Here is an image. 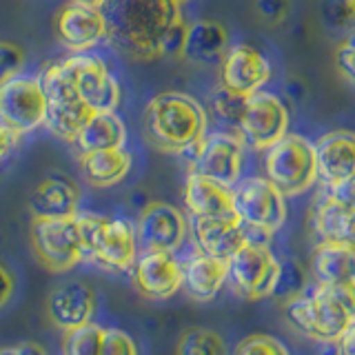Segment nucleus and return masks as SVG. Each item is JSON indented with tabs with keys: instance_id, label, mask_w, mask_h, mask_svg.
<instances>
[{
	"instance_id": "nucleus-11",
	"label": "nucleus",
	"mask_w": 355,
	"mask_h": 355,
	"mask_svg": "<svg viewBox=\"0 0 355 355\" xmlns=\"http://www.w3.org/2000/svg\"><path fill=\"white\" fill-rule=\"evenodd\" d=\"M191 171L214 178V180L233 187L240 180L244 164V140L240 133L214 131L205 133L196 147L187 153Z\"/></svg>"
},
{
	"instance_id": "nucleus-12",
	"label": "nucleus",
	"mask_w": 355,
	"mask_h": 355,
	"mask_svg": "<svg viewBox=\"0 0 355 355\" xmlns=\"http://www.w3.org/2000/svg\"><path fill=\"white\" fill-rule=\"evenodd\" d=\"M236 129L244 144L266 151L288 133V109L277 96L255 92L247 96L242 118Z\"/></svg>"
},
{
	"instance_id": "nucleus-13",
	"label": "nucleus",
	"mask_w": 355,
	"mask_h": 355,
	"mask_svg": "<svg viewBox=\"0 0 355 355\" xmlns=\"http://www.w3.org/2000/svg\"><path fill=\"white\" fill-rule=\"evenodd\" d=\"M189 233V222L178 207L153 200L140 211L136 238L142 251H169L175 253L182 247Z\"/></svg>"
},
{
	"instance_id": "nucleus-8",
	"label": "nucleus",
	"mask_w": 355,
	"mask_h": 355,
	"mask_svg": "<svg viewBox=\"0 0 355 355\" xmlns=\"http://www.w3.org/2000/svg\"><path fill=\"white\" fill-rule=\"evenodd\" d=\"M42 89L44 96H47V120H44V125L49 127L55 138L76 142L78 131L94 111L87 109L80 94H78L69 62L62 60L51 64L42 76Z\"/></svg>"
},
{
	"instance_id": "nucleus-4",
	"label": "nucleus",
	"mask_w": 355,
	"mask_h": 355,
	"mask_svg": "<svg viewBox=\"0 0 355 355\" xmlns=\"http://www.w3.org/2000/svg\"><path fill=\"white\" fill-rule=\"evenodd\" d=\"M85 258L107 271H129L138 258V238L127 220L78 214Z\"/></svg>"
},
{
	"instance_id": "nucleus-23",
	"label": "nucleus",
	"mask_w": 355,
	"mask_h": 355,
	"mask_svg": "<svg viewBox=\"0 0 355 355\" xmlns=\"http://www.w3.org/2000/svg\"><path fill=\"white\" fill-rule=\"evenodd\" d=\"M184 205L191 218L236 216V209H233V187L193 171H189L184 182Z\"/></svg>"
},
{
	"instance_id": "nucleus-6",
	"label": "nucleus",
	"mask_w": 355,
	"mask_h": 355,
	"mask_svg": "<svg viewBox=\"0 0 355 355\" xmlns=\"http://www.w3.org/2000/svg\"><path fill=\"white\" fill-rule=\"evenodd\" d=\"M264 171L286 198L306 193L318 182L315 142L300 133H286L266 149Z\"/></svg>"
},
{
	"instance_id": "nucleus-36",
	"label": "nucleus",
	"mask_w": 355,
	"mask_h": 355,
	"mask_svg": "<svg viewBox=\"0 0 355 355\" xmlns=\"http://www.w3.org/2000/svg\"><path fill=\"white\" fill-rule=\"evenodd\" d=\"M336 67L344 80L355 87V40L344 42L336 49Z\"/></svg>"
},
{
	"instance_id": "nucleus-32",
	"label": "nucleus",
	"mask_w": 355,
	"mask_h": 355,
	"mask_svg": "<svg viewBox=\"0 0 355 355\" xmlns=\"http://www.w3.org/2000/svg\"><path fill=\"white\" fill-rule=\"evenodd\" d=\"M322 14L329 27L351 29L355 27V0H324Z\"/></svg>"
},
{
	"instance_id": "nucleus-3",
	"label": "nucleus",
	"mask_w": 355,
	"mask_h": 355,
	"mask_svg": "<svg viewBox=\"0 0 355 355\" xmlns=\"http://www.w3.org/2000/svg\"><path fill=\"white\" fill-rule=\"evenodd\" d=\"M207 111L193 96L164 92L144 109V129L153 147L164 153L187 155L207 133Z\"/></svg>"
},
{
	"instance_id": "nucleus-28",
	"label": "nucleus",
	"mask_w": 355,
	"mask_h": 355,
	"mask_svg": "<svg viewBox=\"0 0 355 355\" xmlns=\"http://www.w3.org/2000/svg\"><path fill=\"white\" fill-rule=\"evenodd\" d=\"M131 171V155L120 149L80 153V173L96 189H107L122 182Z\"/></svg>"
},
{
	"instance_id": "nucleus-42",
	"label": "nucleus",
	"mask_w": 355,
	"mask_h": 355,
	"mask_svg": "<svg viewBox=\"0 0 355 355\" xmlns=\"http://www.w3.org/2000/svg\"><path fill=\"white\" fill-rule=\"evenodd\" d=\"M336 355H355V322L336 342Z\"/></svg>"
},
{
	"instance_id": "nucleus-2",
	"label": "nucleus",
	"mask_w": 355,
	"mask_h": 355,
	"mask_svg": "<svg viewBox=\"0 0 355 355\" xmlns=\"http://www.w3.org/2000/svg\"><path fill=\"white\" fill-rule=\"evenodd\" d=\"M286 322L311 342L336 344L355 322V282L322 284L284 304Z\"/></svg>"
},
{
	"instance_id": "nucleus-22",
	"label": "nucleus",
	"mask_w": 355,
	"mask_h": 355,
	"mask_svg": "<svg viewBox=\"0 0 355 355\" xmlns=\"http://www.w3.org/2000/svg\"><path fill=\"white\" fill-rule=\"evenodd\" d=\"M80 189L67 175H49L29 196L33 218H73L80 211Z\"/></svg>"
},
{
	"instance_id": "nucleus-7",
	"label": "nucleus",
	"mask_w": 355,
	"mask_h": 355,
	"mask_svg": "<svg viewBox=\"0 0 355 355\" xmlns=\"http://www.w3.org/2000/svg\"><path fill=\"white\" fill-rule=\"evenodd\" d=\"M282 262L271 251L266 240L247 242L229 258V284L233 293L247 302H258V300L271 297L280 282Z\"/></svg>"
},
{
	"instance_id": "nucleus-26",
	"label": "nucleus",
	"mask_w": 355,
	"mask_h": 355,
	"mask_svg": "<svg viewBox=\"0 0 355 355\" xmlns=\"http://www.w3.org/2000/svg\"><path fill=\"white\" fill-rule=\"evenodd\" d=\"M229 49V31L216 20H198L189 25L182 55L196 64L222 62Z\"/></svg>"
},
{
	"instance_id": "nucleus-34",
	"label": "nucleus",
	"mask_w": 355,
	"mask_h": 355,
	"mask_svg": "<svg viewBox=\"0 0 355 355\" xmlns=\"http://www.w3.org/2000/svg\"><path fill=\"white\" fill-rule=\"evenodd\" d=\"M25 67V51L16 42H0V83L20 76Z\"/></svg>"
},
{
	"instance_id": "nucleus-40",
	"label": "nucleus",
	"mask_w": 355,
	"mask_h": 355,
	"mask_svg": "<svg viewBox=\"0 0 355 355\" xmlns=\"http://www.w3.org/2000/svg\"><path fill=\"white\" fill-rule=\"evenodd\" d=\"M22 136H18L16 131H11L9 127H5L3 122H0V166L7 162V158L11 153H14L16 144Z\"/></svg>"
},
{
	"instance_id": "nucleus-24",
	"label": "nucleus",
	"mask_w": 355,
	"mask_h": 355,
	"mask_svg": "<svg viewBox=\"0 0 355 355\" xmlns=\"http://www.w3.org/2000/svg\"><path fill=\"white\" fill-rule=\"evenodd\" d=\"M318 240L340 242L355 249V205H344L322 193L311 218Z\"/></svg>"
},
{
	"instance_id": "nucleus-14",
	"label": "nucleus",
	"mask_w": 355,
	"mask_h": 355,
	"mask_svg": "<svg viewBox=\"0 0 355 355\" xmlns=\"http://www.w3.org/2000/svg\"><path fill=\"white\" fill-rule=\"evenodd\" d=\"M133 288L151 302H164L182 288V262L169 251H142L133 264Z\"/></svg>"
},
{
	"instance_id": "nucleus-9",
	"label": "nucleus",
	"mask_w": 355,
	"mask_h": 355,
	"mask_svg": "<svg viewBox=\"0 0 355 355\" xmlns=\"http://www.w3.org/2000/svg\"><path fill=\"white\" fill-rule=\"evenodd\" d=\"M31 247L38 262L51 273H67L85 258L78 218H33Z\"/></svg>"
},
{
	"instance_id": "nucleus-29",
	"label": "nucleus",
	"mask_w": 355,
	"mask_h": 355,
	"mask_svg": "<svg viewBox=\"0 0 355 355\" xmlns=\"http://www.w3.org/2000/svg\"><path fill=\"white\" fill-rule=\"evenodd\" d=\"M173 355H229V347L218 331L191 327L180 333Z\"/></svg>"
},
{
	"instance_id": "nucleus-21",
	"label": "nucleus",
	"mask_w": 355,
	"mask_h": 355,
	"mask_svg": "<svg viewBox=\"0 0 355 355\" xmlns=\"http://www.w3.org/2000/svg\"><path fill=\"white\" fill-rule=\"evenodd\" d=\"M229 280V260L214 258L196 247V253L182 262V288L196 302L214 300Z\"/></svg>"
},
{
	"instance_id": "nucleus-39",
	"label": "nucleus",
	"mask_w": 355,
	"mask_h": 355,
	"mask_svg": "<svg viewBox=\"0 0 355 355\" xmlns=\"http://www.w3.org/2000/svg\"><path fill=\"white\" fill-rule=\"evenodd\" d=\"M324 196L344 205H355V180H347L333 187H324Z\"/></svg>"
},
{
	"instance_id": "nucleus-25",
	"label": "nucleus",
	"mask_w": 355,
	"mask_h": 355,
	"mask_svg": "<svg viewBox=\"0 0 355 355\" xmlns=\"http://www.w3.org/2000/svg\"><path fill=\"white\" fill-rule=\"evenodd\" d=\"M311 273L322 284L355 282V249L340 242L320 240L311 253Z\"/></svg>"
},
{
	"instance_id": "nucleus-27",
	"label": "nucleus",
	"mask_w": 355,
	"mask_h": 355,
	"mask_svg": "<svg viewBox=\"0 0 355 355\" xmlns=\"http://www.w3.org/2000/svg\"><path fill=\"white\" fill-rule=\"evenodd\" d=\"M127 129L125 122L118 118L116 111H94L85 120L76 136V147L80 153L89 151H105V149H120L125 147Z\"/></svg>"
},
{
	"instance_id": "nucleus-31",
	"label": "nucleus",
	"mask_w": 355,
	"mask_h": 355,
	"mask_svg": "<svg viewBox=\"0 0 355 355\" xmlns=\"http://www.w3.org/2000/svg\"><path fill=\"white\" fill-rule=\"evenodd\" d=\"M233 355H291V351L275 336H269V333H251V336L238 342Z\"/></svg>"
},
{
	"instance_id": "nucleus-17",
	"label": "nucleus",
	"mask_w": 355,
	"mask_h": 355,
	"mask_svg": "<svg viewBox=\"0 0 355 355\" xmlns=\"http://www.w3.org/2000/svg\"><path fill=\"white\" fill-rule=\"evenodd\" d=\"M107 16L103 7L76 3V0L64 5L55 20V36L62 47L73 53L94 49L100 40L107 38Z\"/></svg>"
},
{
	"instance_id": "nucleus-16",
	"label": "nucleus",
	"mask_w": 355,
	"mask_h": 355,
	"mask_svg": "<svg viewBox=\"0 0 355 355\" xmlns=\"http://www.w3.org/2000/svg\"><path fill=\"white\" fill-rule=\"evenodd\" d=\"M78 94L89 111H116L120 105V85L109 73L107 64L89 53L67 58Z\"/></svg>"
},
{
	"instance_id": "nucleus-15",
	"label": "nucleus",
	"mask_w": 355,
	"mask_h": 355,
	"mask_svg": "<svg viewBox=\"0 0 355 355\" xmlns=\"http://www.w3.org/2000/svg\"><path fill=\"white\" fill-rule=\"evenodd\" d=\"M220 80L231 94L251 96L271 80V62L253 44L238 42L227 49L220 62Z\"/></svg>"
},
{
	"instance_id": "nucleus-20",
	"label": "nucleus",
	"mask_w": 355,
	"mask_h": 355,
	"mask_svg": "<svg viewBox=\"0 0 355 355\" xmlns=\"http://www.w3.org/2000/svg\"><path fill=\"white\" fill-rule=\"evenodd\" d=\"M191 231L200 251L222 260H229L247 242V227L238 216L191 218Z\"/></svg>"
},
{
	"instance_id": "nucleus-5",
	"label": "nucleus",
	"mask_w": 355,
	"mask_h": 355,
	"mask_svg": "<svg viewBox=\"0 0 355 355\" xmlns=\"http://www.w3.org/2000/svg\"><path fill=\"white\" fill-rule=\"evenodd\" d=\"M233 209L253 240H269L286 222V196L262 175L233 184Z\"/></svg>"
},
{
	"instance_id": "nucleus-33",
	"label": "nucleus",
	"mask_w": 355,
	"mask_h": 355,
	"mask_svg": "<svg viewBox=\"0 0 355 355\" xmlns=\"http://www.w3.org/2000/svg\"><path fill=\"white\" fill-rule=\"evenodd\" d=\"M244 103H247V96H238V94H231L227 92L225 87L220 89L214 98V105L216 111L222 120H227L229 125L238 127V122L242 118V111H244Z\"/></svg>"
},
{
	"instance_id": "nucleus-38",
	"label": "nucleus",
	"mask_w": 355,
	"mask_h": 355,
	"mask_svg": "<svg viewBox=\"0 0 355 355\" xmlns=\"http://www.w3.org/2000/svg\"><path fill=\"white\" fill-rule=\"evenodd\" d=\"M16 291V275L9 264L0 260V309H3Z\"/></svg>"
},
{
	"instance_id": "nucleus-41",
	"label": "nucleus",
	"mask_w": 355,
	"mask_h": 355,
	"mask_svg": "<svg viewBox=\"0 0 355 355\" xmlns=\"http://www.w3.org/2000/svg\"><path fill=\"white\" fill-rule=\"evenodd\" d=\"M0 355H47V351L33 342H22L14 347H0Z\"/></svg>"
},
{
	"instance_id": "nucleus-45",
	"label": "nucleus",
	"mask_w": 355,
	"mask_h": 355,
	"mask_svg": "<svg viewBox=\"0 0 355 355\" xmlns=\"http://www.w3.org/2000/svg\"><path fill=\"white\" fill-rule=\"evenodd\" d=\"M173 3H178V5H180V7H182L184 3H189V0H173Z\"/></svg>"
},
{
	"instance_id": "nucleus-30",
	"label": "nucleus",
	"mask_w": 355,
	"mask_h": 355,
	"mask_svg": "<svg viewBox=\"0 0 355 355\" xmlns=\"http://www.w3.org/2000/svg\"><path fill=\"white\" fill-rule=\"evenodd\" d=\"M105 340V329L87 322L83 327L64 331L62 336V355H100Z\"/></svg>"
},
{
	"instance_id": "nucleus-18",
	"label": "nucleus",
	"mask_w": 355,
	"mask_h": 355,
	"mask_svg": "<svg viewBox=\"0 0 355 355\" xmlns=\"http://www.w3.org/2000/svg\"><path fill=\"white\" fill-rule=\"evenodd\" d=\"M96 291L87 282H64L47 295V315L51 324L64 333L92 322L96 313Z\"/></svg>"
},
{
	"instance_id": "nucleus-1",
	"label": "nucleus",
	"mask_w": 355,
	"mask_h": 355,
	"mask_svg": "<svg viewBox=\"0 0 355 355\" xmlns=\"http://www.w3.org/2000/svg\"><path fill=\"white\" fill-rule=\"evenodd\" d=\"M107 16V38L138 60L162 55L166 33L182 18L173 0H109L103 7Z\"/></svg>"
},
{
	"instance_id": "nucleus-43",
	"label": "nucleus",
	"mask_w": 355,
	"mask_h": 355,
	"mask_svg": "<svg viewBox=\"0 0 355 355\" xmlns=\"http://www.w3.org/2000/svg\"><path fill=\"white\" fill-rule=\"evenodd\" d=\"M284 94H286L288 100L300 103V100L306 96V87H304V83H300V80H286L284 83Z\"/></svg>"
},
{
	"instance_id": "nucleus-37",
	"label": "nucleus",
	"mask_w": 355,
	"mask_h": 355,
	"mask_svg": "<svg viewBox=\"0 0 355 355\" xmlns=\"http://www.w3.org/2000/svg\"><path fill=\"white\" fill-rule=\"evenodd\" d=\"M255 7H258V14L275 25V22H282L288 16V9H291V0H255Z\"/></svg>"
},
{
	"instance_id": "nucleus-10",
	"label": "nucleus",
	"mask_w": 355,
	"mask_h": 355,
	"mask_svg": "<svg viewBox=\"0 0 355 355\" xmlns=\"http://www.w3.org/2000/svg\"><path fill=\"white\" fill-rule=\"evenodd\" d=\"M47 120V96L42 80L16 76L0 83V122L18 136L31 133Z\"/></svg>"
},
{
	"instance_id": "nucleus-35",
	"label": "nucleus",
	"mask_w": 355,
	"mask_h": 355,
	"mask_svg": "<svg viewBox=\"0 0 355 355\" xmlns=\"http://www.w3.org/2000/svg\"><path fill=\"white\" fill-rule=\"evenodd\" d=\"M100 355H138V347L129 333L120 329H105V340Z\"/></svg>"
},
{
	"instance_id": "nucleus-19",
	"label": "nucleus",
	"mask_w": 355,
	"mask_h": 355,
	"mask_svg": "<svg viewBox=\"0 0 355 355\" xmlns=\"http://www.w3.org/2000/svg\"><path fill=\"white\" fill-rule=\"evenodd\" d=\"M318 182L333 187L355 180V131L338 129L324 133L315 142Z\"/></svg>"
},
{
	"instance_id": "nucleus-44",
	"label": "nucleus",
	"mask_w": 355,
	"mask_h": 355,
	"mask_svg": "<svg viewBox=\"0 0 355 355\" xmlns=\"http://www.w3.org/2000/svg\"><path fill=\"white\" fill-rule=\"evenodd\" d=\"M76 3H85V5H94V7H105L109 0H76Z\"/></svg>"
}]
</instances>
